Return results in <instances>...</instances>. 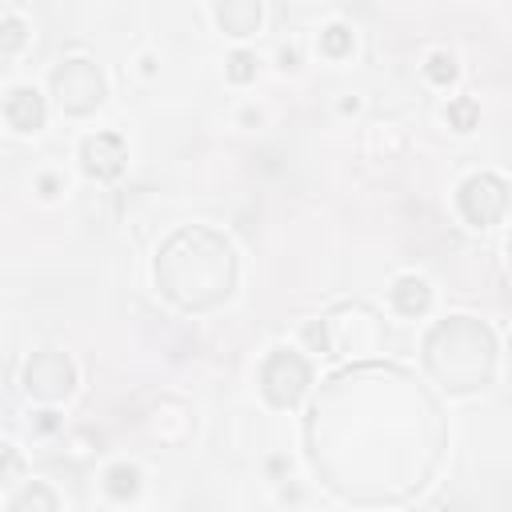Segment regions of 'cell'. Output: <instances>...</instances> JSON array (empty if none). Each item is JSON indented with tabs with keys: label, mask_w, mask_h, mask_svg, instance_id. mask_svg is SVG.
Here are the masks:
<instances>
[{
	"label": "cell",
	"mask_w": 512,
	"mask_h": 512,
	"mask_svg": "<svg viewBox=\"0 0 512 512\" xmlns=\"http://www.w3.org/2000/svg\"><path fill=\"white\" fill-rule=\"evenodd\" d=\"M328 488L360 504L404 500L436 468L444 428L436 400L404 368H348L328 380L304 424Z\"/></svg>",
	"instance_id": "1"
},
{
	"label": "cell",
	"mask_w": 512,
	"mask_h": 512,
	"mask_svg": "<svg viewBox=\"0 0 512 512\" xmlns=\"http://www.w3.org/2000/svg\"><path fill=\"white\" fill-rule=\"evenodd\" d=\"M236 248L208 224L172 232L156 256V284L180 312H208L236 288Z\"/></svg>",
	"instance_id": "2"
},
{
	"label": "cell",
	"mask_w": 512,
	"mask_h": 512,
	"mask_svg": "<svg viewBox=\"0 0 512 512\" xmlns=\"http://www.w3.org/2000/svg\"><path fill=\"white\" fill-rule=\"evenodd\" d=\"M424 372L452 396H472L492 384L496 336L476 316H444L424 336Z\"/></svg>",
	"instance_id": "3"
},
{
	"label": "cell",
	"mask_w": 512,
	"mask_h": 512,
	"mask_svg": "<svg viewBox=\"0 0 512 512\" xmlns=\"http://www.w3.org/2000/svg\"><path fill=\"white\" fill-rule=\"evenodd\" d=\"M48 84H52V96H56L64 116H92L104 104V96H108V80H104V72L88 56L60 60L52 68Z\"/></svg>",
	"instance_id": "4"
},
{
	"label": "cell",
	"mask_w": 512,
	"mask_h": 512,
	"mask_svg": "<svg viewBox=\"0 0 512 512\" xmlns=\"http://www.w3.org/2000/svg\"><path fill=\"white\" fill-rule=\"evenodd\" d=\"M312 384V364L296 348H272L260 364V392L272 408H292Z\"/></svg>",
	"instance_id": "5"
},
{
	"label": "cell",
	"mask_w": 512,
	"mask_h": 512,
	"mask_svg": "<svg viewBox=\"0 0 512 512\" xmlns=\"http://www.w3.org/2000/svg\"><path fill=\"white\" fill-rule=\"evenodd\" d=\"M512 204V188L500 172H472L460 188H456V208L472 228H492L504 220Z\"/></svg>",
	"instance_id": "6"
},
{
	"label": "cell",
	"mask_w": 512,
	"mask_h": 512,
	"mask_svg": "<svg viewBox=\"0 0 512 512\" xmlns=\"http://www.w3.org/2000/svg\"><path fill=\"white\" fill-rule=\"evenodd\" d=\"M20 380H24V392L32 400H64L76 392V364L64 352L44 348V352H32L24 360Z\"/></svg>",
	"instance_id": "7"
},
{
	"label": "cell",
	"mask_w": 512,
	"mask_h": 512,
	"mask_svg": "<svg viewBox=\"0 0 512 512\" xmlns=\"http://www.w3.org/2000/svg\"><path fill=\"white\" fill-rule=\"evenodd\" d=\"M128 164V148L116 132H92L80 140V168L92 180H116Z\"/></svg>",
	"instance_id": "8"
},
{
	"label": "cell",
	"mask_w": 512,
	"mask_h": 512,
	"mask_svg": "<svg viewBox=\"0 0 512 512\" xmlns=\"http://www.w3.org/2000/svg\"><path fill=\"white\" fill-rule=\"evenodd\" d=\"M44 116H48L44 96L32 84L8 88V96H4V120H8L12 132H40L44 128Z\"/></svg>",
	"instance_id": "9"
},
{
	"label": "cell",
	"mask_w": 512,
	"mask_h": 512,
	"mask_svg": "<svg viewBox=\"0 0 512 512\" xmlns=\"http://www.w3.org/2000/svg\"><path fill=\"white\" fill-rule=\"evenodd\" d=\"M388 300H392L396 316L416 320V316H424L432 308V284L424 276H412V272L408 276H396L392 288H388Z\"/></svg>",
	"instance_id": "10"
},
{
	"label": "cell",
	"mask_w": 512,
	"mask_h": 512,
	"mask_svg": "<svg viewBox=\"0 0 512 512\" xmlns=\"http://www.w3.org/2000/svg\"><path fill=\"white\" fill-rule=\"evenodd\" d=\"M260 4L252 0H228V4H216V24L228 32V36H248L260 28Z\"/></svg>",
	"instance_id": "11"
},
{
	"label": "cell",
	"mask_w": 512,
	"mask_h": 512,
	"mask_svg": "<svg viewBox=\"0 0 512 512\" xmlns=\"http://www.w3.org/2000/svg\"><path fill=\"white\" fill-rule=\"evenodd\" d=\"M8 512H60V500L44 480H28L8 496Z\"/></svg>",
	"instance_id": "12"
},
{
	"label": "cell",
	"mask_w": 512,
	"mask_h": 512,
	"mask_svg": "<svg viewBox=\"0 0 512 512\" xmlns=\"http://www.w3.org/2000/svg\"><path fill=\"white\" fill-rule=\"evenodd\" d=\"M104 492L112 496V500H132L136 492H140V468L136 464H128V460H120V464H112L108 472H104Z\"/></svg>",
	"instance_id": "13"
},
{
	"label": "cell",
	"mask_w": 512,
	"mask_h": 512,
	"mask_svg": "<svg viewBox=\"0 0 512 512\" xmlns=\"http://www.w3.org/2000/svg\"><path fill=\"white\" fill-rule=\"evenodd\" d=\"M320 52H324L328 60H344V56L352 52V28H344V24H328V28L320 32Z\"/></svg>",
	"instance_id": "14"
},
{
	"label": "cell",
	"mask_w": 512,
	"mask_h": 512,
	"mask_svg": "<svg viewBox=\"0 0 512 512\" xmlns=\"http://www.w3.org/2000/svg\"><path fill=\"white\" fill-rule=\"evenodd\" d=\"M0 52L4 56H16L20 52V44L28 40V28H24V20L16 16V12H0Z\"/></svg>",
	"instance_id": "15"
},
{
	"label": "cell",
	"mask_w": 512,
	"mask_h": 512,
	"mask_svg": "<svg viewBox=\"0 0 512 512\" xmlns=\"http://www.w3.org/2000/svg\"><path fill=\"white\" fill-rule=\"evenodd\" d=\"M448 124L456 128V132H472L476 128V120H480V104L472 100V96H456L452 104H448Z\"/></svg>",
	"instance_id": "16"
},
{
	"label": "cell",
	"mask_w": 512,
	"mask_h": 512,
	"mask_svg": "<svg viewBox=\"0 0 512 512\" xmlns=\"http://www.w3.org/2000/svg\"><path fill=\"white\" fill-rule=\"evenodd\" d=\"M424 76H428L432 84L448 88V84L456 80V56H452V52H432L428 64H424Z\"/></svg>",
	"instance_id": "17"
},
{
	"label": "cell",
	"mask_w": 512,
	"mask_h": 512,
	"mask_svg": "<svg viewBox=\"0 0 512 512\" xmlns=\"http://www.w3.org/2000/svg\"><path fill=\"white\" fill-rule=\"evenodd\" d=\"M224 76H228L232 84H248V80L256 76V56H252V52H244V48H240V52H232V56H228V64H224Z\"/></svg>",
	"instance_id": "18"
},
{
	"label": "cell",
	"mask_w": 512,
	"mask_h": 512,
	"mask_svg": "<svg viewBox=\"0 0 512 512\" xmlns=\"http://www.w3.org/2000/svg\"><path fill=\"white\" fill-rule=\"evenodd\" d=\"M304 340H308L312 352H324L328 356V328H324V320H308L304 324Z\"/></svg>",
	"instance_id": "19"
},
{
	"label": "cell",
	"mask_w": 512,
	"mask_h": 512,
	"mask_svg": "<svg viewBox=\"0 0 512 512\" xmlns=\"http://www.w3.org/2000/svg\"><path fill=\"white\" fill-rule=\"evenodd\" d=\"M36 188H40V196H44V200H56V196L64 192V180H60V176H52V172H44Z\"/></svg>",
	"instance_id": "20"
},
{
	"label": "cell",
	"mask_w": 512,
	"mask_h": 512,
	"mask_svg": "<svg viewBox=\"0 0 512 512\" xmlns=\"http://www.w3.org/2000/svg\"><path fill=\"white\" fill-rule=\"evenodd\" d=\"M16 468H20V456H16V448H12V444H4V480H12V476H16Z\"/></svg>",
	"instance_id": "21"
},
{
	"label": "cell",
	"mask_w": 512,
	"mask_h": 512,
	"mask_svg": "<svg viewBox=\"0 0 512 512\" xmlns=\"http://www.w3.org/2000/svg\"><path fill=\"white\" fill-rule=\"evenodd\" d=\"M56 428V412H36V432H52Z\"/></svg>",
	"instance_id": "22"
},
{
	"label": "cell",
	"mask_w": 512,
	"mask_h": 512,
	"mask_svg": "<svg viewBox=\"0 0 512 512\" xmlns=\"http://www.w3.org/2000/svg\"><path fill=\"white\" fill-rule=\"evenodd\" d=\"M508 372H512V336H508Z\"/></svg>",
	"instance_id": "23"
},
{
	"label": "cell",
	"mask_w": 512,
	"mask_h": 512,
	"mask_svg": "<svg viewBox=\"0 0 512 512\" xmlns=\"http://www.w3.org/2000/svg\"><path fill=\"white\" fill-rule=\"evenodd\" d=\"M508 260H512V232H508Z\"/></svg>",
	"instance_id": "24"
}]
</instances>
